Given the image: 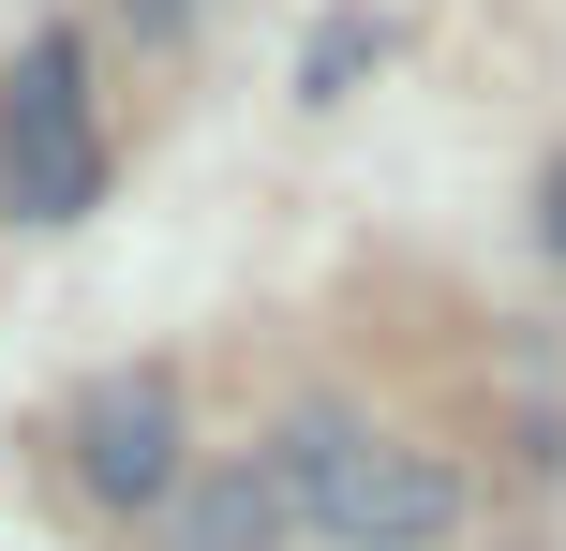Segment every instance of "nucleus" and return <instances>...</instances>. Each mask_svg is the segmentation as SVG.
I'll use <instances>...</instances> for the list:
<instances>
[{"label": "nucleus", "instance_id": "1", "mask_svg": "<svg viewBox=\"0 0 566 551\" xmlns=\"http://www.w3.org/2000/svg\"><path fill=\"white\" fill-rule=\"evenodd\" d=\"M269 477H283V507H298L313 537H343V551H432V537L462 522V477L432 463V447L343 417V403L283 417V433H269Z\"/></svg>", "mask_w": 566, "mask_h": 551}, {"label": "nucleus", "instance_id": "2", "mask_svg": "<svg viewBox=\"0 0 566 551\" xmlns=\"http://www.w3.org/2000/svg\"><path fill=\"white\" fill-rule=\"evenodd\" d=\"M105 194V135H90V45L75 30H30L15 75H0V209L15 224H75Z\"/></svg>", "mask_w": 566, "mask_h": 551}, {"label": "nucleus", "instance_id": "3", "mask_svg": "<svg viewBox=\"0 0 566 551\" xmlns=\"http://www.w3.org/2000/svg\"><path fill=\"white\" fill-rule=\"evenodd\" d=\"M75 477H90L105 507H165V492H179V388H165V373L75 388Z\"/></svg>", "mask_w": 566, "mask_h": 551}, {"label": "nucleus", "instance_id": "4", "mask_svg": "<svg viewBox=\"0 0 566 551\" xmlns=\"http://www.w3.org/2000/svg\"><path fill=\"white\" fill-rule=\"evenodd\" d=\"M283 477L269 463H209L195 492H165V551H283Z\"/></svg>", "mask_w": 566, "mask_h": 551}, {"label": "nucleus", "instance_id": "5", "mask_svg": "<svg viewBox=\"0 0 566 551\" xmlns=\"http://www.w3.org/2000/svg\"><path fill=\"white\" fill-rule=\"evenodd\" d=\"M388 45H402V30L373 15V0H358V15H328V30H313V45H298V105H343V89H358L373 60H388Z\"/></svg>", "mask_w": 566, "mask_h": 551}, {"label": "nucleus", "instance_id": "6", "mask_svg": "<svg viewBox=\"0 0 566 551\" xmlns=\"http://www.w3.org/2000/svg\"><path fill=\"white\" fill-rule=\"evenodd\" d=\"M119 15H135V30H149V45H165V30H195V15H209V0H119Z\"/></svg>", "mask_w": 566, "mask_h": 551}]
</instances>
